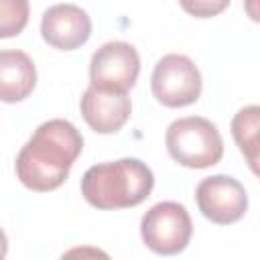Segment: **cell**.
<instances>
[{
  "label": "cell",
  "instance_id": "obj_1",
  "mask_svg": "<svg viewBox=\"0 0 260 260\" xmlns=\"http://www.w3.org/2000/svg\"><path fill=\"white\" fill-rule=\"evenodd\" d=\"M81 150L83 138L71 122H43L16 156V177L32 191H53L65 183Z\"/></svg>",
  "mask_w": 260,
  "mask_h": 260
},
{
  "label": "cell",
  "instance_id": "obj_12",
  "mask_svg": "<svg viewBox=\"0 0 260 260\" xmlns=\"http://www.w3.org/2000/svg\"><path fill=\"white\" fill-rule=\"evenodd\" d=\"M28 0H0V39L16 37L28 22Z\"/></svg>",
  "mask_w": 260,
  "mask_h": 260
},
{
  "label": "cell",
  "instance_id": "obj_4",
  "mask_svg": "<svg viewBox=\"0 0 260 260\" xmlns=\"http://www.w3.org/2000/svg\"><path fill=\"white\" fill-rule=\"evenodd\" d=\"M193 223L187 209L177 201L152 205L140 221V236L148 250L160 256H173L187 248Z\"/></svg>",
  "mask_w": 260,
  "mask_h": 260
},
{
  "label": "cell",
  "instance_id": "obj_11",
  "mask_svg": "<svg viewBox=\"0 0 260 260\" xmlns=\"http://www.w3.org/2000/svg\"><path fill=\"white\" fill-rule=\"evenodd\" d=\"M258 122H260L258 106L242 108L232 120V136L254 173L258 171Z\"/></svg>",
  "mask_w": 260,
  "mask_h": 260
},
{
  "label": "cell",
  "instance_id": "obj_3",
  "mask_svg": "<svg viewBox=\"0 0 260 260\" xmlns=\"http://www.w3.org/2000/svg\"><path fill=\"white\" fill-rule=\"evenodd\" d=\"M165 142L171 158L187 169H207L217 165L223 156V138L217 126L201 116L171 122Z\"/></svg>",
  "mask_w": 260,
  "mask_h": 260
},
{
  "label": "cell",
  "instance_id": "obj_13",
  "mask_svg": "<svg viewBox=\"0 0 260 260\" xmlns=\"http://www.w3.org/2000/svg\"><path fill=\"white\" fill-rule=\"evenodd\" d=\"M181 8L195 18H211L230 6V0H179Z\"/></svg>",
  "mask_w": 260,
  "mask_h": 260
},
{
  "label": "cell",
  "instance_id": "obj_10",
  "mask_svg": "<svg viewBox=\"0 0 260 260\" xmlns=\"http://www.w3.org/2000/svg\"><path fill=\"white\" fill-rule=\"evenodd\" d=\"M37 85L32 59L18 49L0 51V102L16 104L26 100Z\"/></svg>",
  "mask_w": 260,
  "mask_h": 260
},
{
  "label": "cell",
  "instance_id": "obj_5",
  "mask_svg": "<svg viewBox=\"0 0 260 260\" xmlns=\"http://www.w3.org/2000/svg\"><path fill=\"white\" fill-rule=\"evenodd\" d=\"M201 73L197 65L179 53L165 55L156 61L150 77L152 95L167 108H183L195 104L201 95Z\"/></svg>",
  "mask_w": 260,
  "mask_h": 260
},
{
  "label": "cell",
  "instance_id": "obj_2",
  "mask_svg": "<svg viewBox=\"0 0 260 260\" xmlns=\"http://www.w3.org/2000/svg\"><path fill=\"white\" fill-rule=\"evenodd\" d=\"M154 187V175L138 158H120L89 167L81 177L83 199L98 209L140 205Z\"/></svg>",
  "mask_w": 260,
  "mask_h": 260
},
{
  "label": "cell",
  "instance_id": "obj_6",
  "mask_svg": "<svg viewBox=\"0 0 260 260\" xmlns=\"http://www.w3.org/2000/svg\"><path fill=\"white\" fill-rule=\"evenodd\" d=\"M140 73L138 51L124 41H110L102 45L89 61V79L91 85L128 91L134 87Z\"/></svg>",
  "mask_w": 260,
  "mask_h": 260
},
{
  "label": "cell",
  "instance_id": "obj_9",
  "mask_svg": "<svg viewBox=\"0 0 260 260\" xmlns=\"http://www.w3.org/2000/svg\"><path fill=\"white\" fill-rule=\"evenodd\" d=\"M81 116L87 126L98 134L118 132L130 118L132 104L128 91H114L91 85L81 95Z\"/></svg>",
  "mask_w": 260,
  "mask_h": 260
},
{
  "label": "cell",
  "instance_id": "obj_8",
  "mask_svg": "<svg viewBox=\"0 0 260 260\" xmlns=\"http://www.w3.org/2000/svg\"><path fill=\"white\" fill-rule=\"evenodd\" d=\"M41 35L47 45L59 51H73L89 41L91 18L75 4H55L43 14Z\"/></svg>",
  "mask_w": 260,
  "mask_h": 260
},
{
  "label": "cell",
  "instance_id": "obj_7",
  "mask_svg": "<svg viewBox=\"0 0 260 260\" xmlns=\"http://www.w3.org/2000/svg\"><path fill=\"white\" fill-rule=\"evenodd\" d=\"M195 201L203 217L219 225L240 221L248 209V195L244 185L228 175H213L203 179L195 189Z\"/></svg>",
  "mask_w": 260,
  "mask_h": 260
},
{
  "label": "cell",
  "instance_id": "obj_14",
  "mask_svg": "<svg viewBox=\"0 0 260 260\" xmlns=\"http://www.w3.org/2000/svg\"><path fill=\"white\" fill-rule=\"evenodd\" d=\"M6 254H8V238H6L4 230L0 228V260H2Z\"/></svg>",
  "mask_w": 260,
  "mask_h": 260
}]
</instances>
